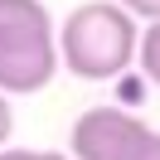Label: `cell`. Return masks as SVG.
I'll use <instances>...</instances> for the list:
<instances>
[{"label":"cell","instance_id":"cell-1","mask_svg":"<svg viewBox=\"0 0 160 160\" xmlns=\"http://www.w3.org/2000/svg\"><path fill=\"white\" fill-rule=\"evenodd\" d=\"M136 15L117 0H82L58 24V68L82 82H112L136 68Z\"/></svg>","mask_w":160,"mask_h":160},{"label":"cell","instance_id":"cell-2","mask_svg":"<svg viewBox=\"0 0 160 160\" xmlns=\"http://www.w3.org/2000/svg\"><path fill=\"white\" fill-rule=\"evenodd\" d=\"M58 78V24L44 0H0V92L29 97Z\"/></svg>","mask_w":160,"mask_h":160},{"label":"cell","instance_id":"cell-3","mask_svg":"<svg viewBox=\"0 0 160 160\" xmlns=\"http://www.w3.org/2000/svg\"><path fill=\"white\" fill-rule=\"evenodd\" d=\"M155 131L126 107H88L68 131L73 160H141Z\"/></svg>","mask_w":160,"mask_h":160},{"label":"cell","instance_id":"cell-4","mask_svg":"<svg viewBox=\"0 0 160 160\" xmlns=\"http://www.w3.org/2000/svg\"><path fill=\"white\" fill-rule=\"evenodd\" d=\"M136 68L146 73V82L160 88V20H150L136 39Z\"/></svg>","mask_w":160,"mask_h":160},{"label":"cell","instance_id":"cell-5","mask_svg":"<svg viewBox=\"0 0 160 160\" xmlns=\"http://www.w3.org/2000/svg\"><path fill=\"white\" fill-rule=\"evenodd\" d=\"M117 5H126L136 20H160V0H117Z\"/></svg>","mask_w":160,"mask_h":160},{"label":"cell","instance_id":"cell-6","mask_svg":"<svg viewBox=\"0 0 160 160\" xmlns=\"http://www.w3.org/2000/svg\"><path fill=\"white\" fill-rule=\"evenodd\" d=\"M10 131H15V112H10V97L0 92V146H10Z\"/></svg>","mask_w":160,"mask_h":160},{"label":"cell","instance_id":"cell-7","mask_svg":"<svg viewBox=\"0 0 160 160\" xmlns=\"http://www.w3.org/2000/svg\"><path fill=\"white\" fill-rule=\"evenodd\" d=\"M0 160H44V150H20V146H0Z\"/></svg>","mask_w":160,"mask_h":160},{"label":"cell","instance_id":"cell-8","mask_svg":"<svg viewBox=\"0 0 160 160\" xmlns=\"http://www.w3.org/2000/svg\"><path fill=\"white\" fill-rule=\"evenodd\" d=\"M141 160H160V131L150 136V146H146V155H141Z\"/></svg>","mask_w":160,"mask_h":160},{"label":"cell","instance_id":"cell-9","mask_svg":"<svg viewBox=\"0 0 160 160\" xmlns=\"http://www.w3.org/2000/svg\"><path fill=\"white\" fill-rule=\"evenodd\" d=\"M44 160H73L68 150H44Z\"/></svg>","mask_w":160,"mask_h":160}]
</instances>
